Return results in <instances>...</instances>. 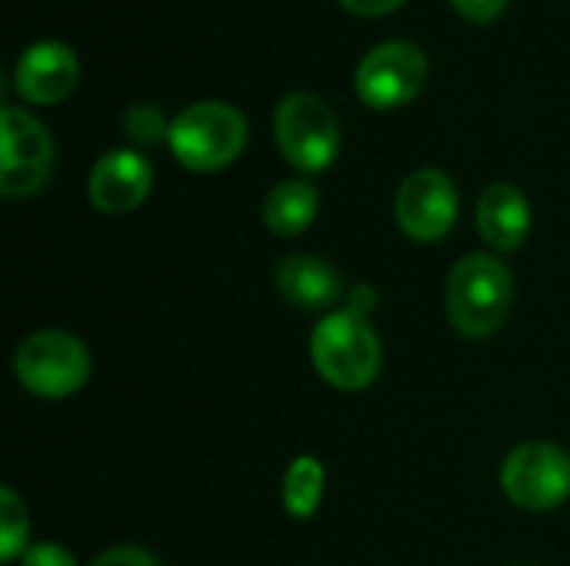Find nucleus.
Segmentation results:
<instances>
[{
  "instance_id": "1",
  "label": "nucleus",
  "mask_w": 570,
  "mask_h": 566,
  "mask_svg": "<svg viewBox=\"0 0 570 566\" xmlns=\"http://www.w3.org/2000/svg\"><path fill=\"white\" fill-rule=\"evenodd\" d=\"M514 307V277L498 254L461 257L444 280L448 324L468 340L494 337Z\"/></svg>"
},
{
  "instance_id": "2",
  "label": "nucleus",
  "mask_w": 570,
  "mask_h": 566,
  "mask_svg": "<svg viewBox=\"0 0 570 566\" xmlns=\"http://www.w3.org/2000/svg\"><path fill=\"white\" fill-rule=\"evenodd\" d=\"M307 350L317 377L344 394L367 390L377 380L384 360L377 330L364 317H354L344 307L324 314L314 324Z\"/></svg>"
},
{
  "instance_id": "3",
  "label": "nucleus",
  "mask_w": 570,
  "mask_h": 566,
  "mask_svg": "<svg viewBox=\"0 0 570 566\" xmlns=\"http://www.w3.org/2000/svg\"><path fill=\"white\" fill-rule=\"evenodd\" d=\"M167 143L180 167L214 173L244 153L247 117L224 100H197L170 120Z\"/></svg>"
},
{
  "instance_id": "4",
  "label": "nucleus",
  "mask_w": 570,
  "mask_h": 566,
  "mask_svg": "<svg viewBox=\"0 0 570 566\" xmlns=\"http://www.w3.org/2000/svg\"><path fill=\"white\" fill-rule=\"evenodd\" d=\"M13 377L33 397H73L90 380V350L67 330H37L17 344Z\"/></svg>"
},
{
  "instance_id": "5",
  "label": "nucleus",
  "mask_w": 570,
  "mask_h": 566,
  "mask_svg": "<svg viewBox=\"0 0 570 566\" xmlns=\"http://www.w3.org/2000/svg\"><path fill=\"white\" fill-rule=\"evenodd\" d=\"M274 137L284 160L304 173H321L341 150V123L331 103L311 90L287 93L274 110Z\"/></svg>"
},
{
  "instance_id": "6",
  "label": "nucleus",
  "mask_w": 570,
  "mask_h": 566,
  "mask_svg": "<svg viewBox=\"0 0 570 566\" xmlns=\"http://www.w3.org/2000/svg\"><path fill=\"white\" fill-rule=\"evenodd\" d=\"M504 497L528 514H551L570 500V454L548 440L514 447L501 464Z\"/></svg>"
},
{
  "instance_id": "7",
  "label": "nucleus",
  "mask_w": 570,
  "mask_h": 566,
  "mask_svg": "<svg viewBox=\"0 0 570 566\" xmlns=\"http://www.w3.org/2000/svg\"><path fill=\"white\" fill-rule=\"evenodd\" d=\"M53 170V137L23 107L0 110V193L30 197L43 190Z\"/></svg>"
},
{
  "instance_id": "8",
  "label": "nucleus",
  "mask_w": 570,
  "mask_h": 566,
  "mask_svg": "<svg viewBox=\"0 0 570 566\" xmlns=\"http://www.w3.org/2000/svg\"><path fill=\"white\" fill-rule=\"evenodd\" d=\"M458 183L438 167H421L407 173L394 193V220L401 234L411 237L414 244L444 240L458 224Z\"/></svg>"
},
{
  "instance_id": "9",
  "label": "nucleus",
  "mask_w": 570,
  "mask_h": 566,
  "mask_svg": "<svg viewBox=\"0 0 570 566\" xmlns=\"http://www.w3.org/2000/svg\"><path fill=\"white\" fill-rule=\"evenodd\" d=\"M428 80V53L411 40H384L364 53L354 73L357 97L367 107L391 110L421 93Z\"/></svg>"
},
{
  "instance_id": "10",
  "label": "nucleus",
  "mask_w": 570,
  "mask_h": 566,
  "mask_svg": "<svg viewBox=\"0 0 570 566\" xmlns=\"http://www.w3.org/2000/svg\"><path fill=\"white\" fill-rule=\"evenodd\" d=\"M150 187H154V167L140 150H130V147L107 150L94 163L90 180H87L94 210H100L107 217L137 210L147 200Z\"/></svg>"
},
{
  "instance_id": "11",
  "label": "nucleus",
  "mask_w": 570,
  "mask_h": 566,
  "mask_svg": "<svg viewBox=\"0 0 570 566\" xmlns=\"http://www.w3.org/2000/svg\"><path fill=\"white\" fill-rule=\"evenodd\" d=\"M80 77V60L63 40H37L30 43L13 67L17 93L27 103H60Z\"/></svg>"
},
{
  "instance_id": "12",
  "label": "nucleus",
  "mask_w": 570,
  "mask_h": 566,
  "mask_svg": "<svg viewBox=\"0 0 570 566\" xmlns=\"http://www.w3.org/2000/svg\"><path fill=\"white\" fill-rule=\"evenodd\" d=\"M474 224H478L481 240L494 254H514L531 234V203L521 187L498 180L481 193Z\"/></svg>"
},
{
  "instance_id": "13",
  "label": "nucleus",
  "mask_w": 570,
  "mask_h": 566,
  "mask_svg": "<svg viewBox=\"0 0 570 566\" xmlns=\"http://www.w3.org/2000/svg\"><path fill=\"white\" fill-rule=\"evenodd\" d=\"M274 287L297 310H327L331 314L337 307V300L347 297L341 274L314 254L284 257L274 270Z\"/></svg>"
},
{
  "instance_id": "14",
  "label": "nucleus",
  "mask_w": 570,
  "mask_h": 566,
  "mask_svg": "<svg viewBox=\"0 0 570 566\" xmlns=\"http://www.w3.org/2000/svg\"><path fill=\"white\" fill-rule=\"evenodd\" d=\"M321 207V193L311 180H281L261 207L264 227L277 237H297L304 234Z\"/></svg>"
},
{
  "instance_id": "15",
  "label": "nucleus",
  "mask_w": 570,
  "mask_h": 566,
  "mask_svg": "<svg viewBox=\"0 0 570 566\" xmlns=\"http://www.w3.org/2000/svg\"><path fill=\"white\" fill-rule=\"evenodd\" d=\"M324 484H327V470L317 457H311V454L294 457L284 470V484H281L284 514L291 520H311L321 510Z\"/></svg>"
},
{
  "instance_id": "16",
  "label": "nucleus",
  "mask_w": 570,
  "mask_h": 566,
  "mask_svg": "<svg viewBox=\"0 0 570 566\" xmlns=\"http://www.w3.org/2000/svg\"><path fill=\"white\" fill-rule=\"evenodd\" d=\"M30 547V514L13 487L0 490V560L17 564Z\"/></svg>"
},
{
  "instance_id": "17",
  "label": "nucleus",
  "mask_w": 570,
  "mask_h": 566,
  "mask_svg": "<svg viewBox=\"0 0 570 566\" xmlns=\"http://www.w3.org/2000/svg\"><path fill=\"white\" fill-rule=\"evenodd\" d=\"M124 133L134 143L150 147V143H160V140L170 137V123H167V117H164L160 107H154V103H134L124 113Z\"/></svg>"
},
{
  "instance_id": "18",
  "label": "nucleus",
  "mask_w": 570,
  "mask_h": 566,
  "mask_svg": "<svg viewBox=\"0 0 570 566\" xmlns=\"http://www.w3.org/2000/svg\"><path fill=\"white\" fill-rule=\"evenodd\" d=\"M87 566H160L157 557L144 547H134V544H120V547H110L104 554H97Z\"/></svg>"
},
{
  "instance_id": "19",
  "label": "nucleus",
  "mask_w": 570,
  "mask_h": 566,
  "mask_svg": "<svg viewBox=\"0 0 570 566\" xmlns=\"http://www.w3.org/2000/svg\"><path fill=\"white\" fill-rule=\"evenodd\" d=\"M17 564L20 566H77V557H73L67 547H60V544H30Z\"/></svg>"
},
{
  "instance_id": "20",
  "label": "nucleus",
  "mask_w": 570,
  "mask_h": 566,
  "mask_svg": "<svg viewBox=\"0 0 570 566\" xmlns=\"http://www.w3.org/2000/svg\"><path fill=\"white\" fill-rule=\"evenodd\" d=\"M344 310H351L354 317H364V320H371V314L377 310V290H374L371 284H354V287L347 290Z\"/></svg>"
},
{
  "instance_id": "21",
  "label": "nucleus",
  "mask_w": 570,
  "mask_h": 566,
  "mask_svg": "<svg viewBox=\"0 0 570 566\" xmlns=\"http://www.w3.org/2000/svg\"><path fill=\"white\" fill-rule=\"evenodd\" d=\"M464 17H471V20H494L501 10H504V3L508 0H451Z\"/></svg>"
},
{
  "instance_id": "22",
  "label": "nucleus",
  "mask_w": 570,
  "mask_h": 566,
  "mask_svg": "<svg viewBox=\"0 0 570 566\" xmlns=\"http://www.w3.org/2000/svg\"><path fill=\"white\" fill-rule=\"evenodd\" d=\"M351 13H361V17H377V13H387L394 10L397 3L404 0H341Z\"/></svg>"
}]
</instances>
